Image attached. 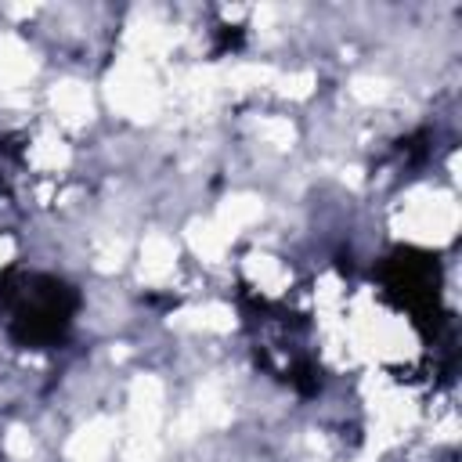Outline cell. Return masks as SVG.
I'll list each match as a JSON object with an SVG mask.
<instances>
[{
    "label": "cell",
    "instance_id": "obj_1",
    "mask_svg": "<svg viewBox=\"0 0 462 462\" xmlns=\"http://www.w3.org/2000/svg\"><path fill=\"white\" fill-rule=\"evenodd\" d=\"M0 307L7 310V328L22 346H51L72 325L76 292L47 274H4Z\"/></svg>",
    "mask_w": 462,
    "mask_h": 462
},
{
    "label": "cell",
    "instance_id": "obj_2",
    "mask_svg": "<svg viewBox=\"0 0 462 462\" xmlns=\"http://www.w3.org/2000/svg\"><path fill=\"white\" fill-rule=\"evenodd\" d=\"M386 292L397 296V303L415 314V321H433L440 314V271L437 260L415 249H397L386 260Z\"/></svg>",
    "mask_w": 462,
    "mask_h": 462
}]
</instances>
